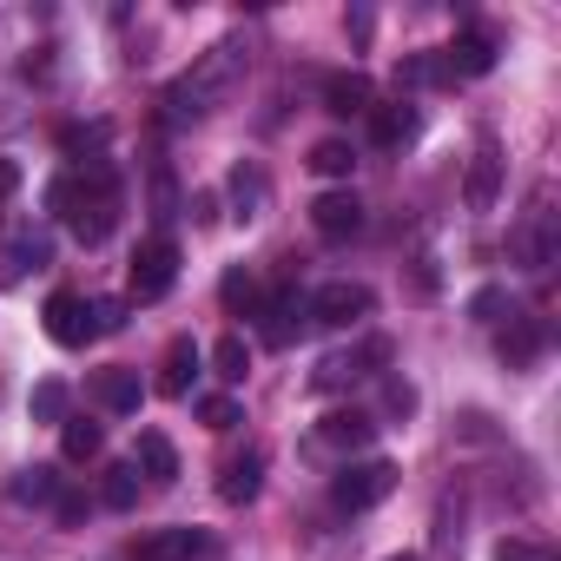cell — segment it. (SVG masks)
I'll use <instances>...</instances> for the list:
<instances>
[{"mask_svg":"<svg viewBox=\"0 0 561 561\" xmlns=\"http://www.w3.org/2000/svg\"><path fill=\"white\" fill-rule=\"evenodd\" d=\"M47 205L67 211V225H73L80 244H100L119 225V179H113V165H93L87 179H54Z\"/></svg>","mask_w":561,"mask_h":561,"instance_id":"cell-1","label":"cell"},{"mask_svg":"<svg viewBox=\"0 0 561 561\" xmlns=\"http://www.w3.org/2000/svg\"><path fill=\"white\" fill-rule=\"evenodd\" d=\"M238 73H244V41H218V47H211L185 80H172V87H165V113H172V119H198V113H211V106L231 93V80H238Z\"/></svg>","mask_w":561,"mask_h":561,"instance_id":"cell-2","label":"cell"},{"mask_svg":"<svg viewBox=\"0 0 561 561\" xmlns=\"http://www.w3.org/2000/svg\"><path fill=\"white\" fill-rule=\"evenodd\" d=\"M390 489H397V462L370 456V462H344V469H337V482H331V502L357 515V508H377Z\"/></svg>","mask_w":561,"mask_h":561,"instance_id":"cell-3","label":"cell"},{"mask_svg":"<svg viewBox=\"0 0 561 561\" xmlns=\"http://www.w3.org/2000/svg\"><path fill=\"white\" fill-rule=\"evenodd\" d=\"M172 285H179V244H172V238H146V244L133 251V298L152 305V298H165Z\"/></svg>","mask_w":561,"mask_h":561,"instance_id":"cell-4","label":"cell"},{"mask_svg":"<svg viewBox=\"0 0 561 561\" xmlns=\"http://www.w3.org/2000/svg\"><path fill=\"white\" fill-rule=\"evenodd\" d=\"M370 285H351V277H337V285H318L311 298H305V311H311V324H357V318H370Z\"/></svg>","mask_w":561,"mask_h":561,"instance_id":"cell-5","label":"cell"},{"mask_svg":"<svg viewBox=\"0 0 561 561\" xmlns=\"http://www.w3.org/2000/svg\"><path fill=\"white\" fill-rule=\"evenodd\" d=\"M47 337H54L60 351H80V344H93V337H100V324H93V305H87L80 291H54V298H47Z\"/></svg>","mask_w":561,"mask_h":561,"instance_id":"cell-6","label":"cell"},{"mask_svg":"<svg viewBox=\"0 0 561 561\" xmlns=\"http://www.w3.org/2000/svg\"><path fill=\"white\" fill-rule=\"evenodd\" d=\"M541 344H548L541 318H528V311H508V324H502V337H495L502 364H508V370H528V364L541 357Z\"/></svg>","mask_w":561,"mask_h":561,"instance_id":"cell-7","label":"cell"},{"mask_svg":"<svg viewBox=\"0 0 561 561\" xmlns=\"http://www.w3.org/2000/svg\"><path fill=\"white\" fill-rule=\"evenodd\" d=\"M311 225H318V238H357L364 231V198L357 192H324L311 205Z\"/></svg>","mask_w":561,"mask_h":561,"instance_id":"cell-8","label":"cell"},{"mask_svg":"<svg viewBox=\"0 0 561 561\" xmlns=\"http://www.w3.org/2000/svg\"><path fill=\"white\" fill-rule=\"evenodd\" d=\"M383 357H390V344H383V337H370L364 351H337V357H324V364L311 370V383H318V390H344V383H357V377H364V364H383Z\"/></svg>","mask_w":561,"mask_h":561,"instance_id":"cell-9","label":"cell"},{"mask_svg":"<svg viewBox=\"0 0 561 561\" xmlns=\"http://www.w3.org/2000/svg\"><path fill=\"white\" fill-rule=\"evenodd\" d=\"M318 443H324V449H351V456H357V449H370V443H377V416H370V410H331V416L318 423Z\"/></svg>","mask_w":561,"mask_h":561,"instance_id":"cell-10","label":"cell"},{"mask_svg":"<svg viewBox=\"0 0 561 561\" xmlns=\"http://www.w3.org/2000/svg\"><path fill=\"white\" fill-rule=\"evenodd\" d=\"M495 73V41L489 34H462L456 47H443V80H482Z\"/></svg>","mask_w":561,"mask_h":561,"instance_id":"cell-11","label":"cell"},{"mask_svg":"<svg viewBox=\"0 0 561 561\" xmlns=\"http://www.w3.org/2000/svg\"><path fill=\"white\" fill-rule=\"evenodd\" d=\"M205 548L198 528H152L146 541H133V561H192Z\"/></svg>","mask_w":561,"mask_h":561,"instance_id":"cell-12","label":"cell"},{"mask_svg":"<svg viewBox=\"0 0 561 561\" xmlns=\"http://www.w3.org/2000/svg\"><path fill=\"white\" fill-rule=\"evenodd\" d=\"M495 192H502V152H495V146H482V152L469 159L462 198H469V211H489V205H495Z\"/></svg>","mask_w":561,"mask_h":561,"instance_id":"cell-13","label":"cell"},{"mask_svg":"<svg viewBox=\"0 0 561 561\" xmlns=\"http://www.w3.org/2000/svg\"><path fill=\"white\" fill-rule=\"evenodd\" d=\"M93 397H100V410L133 416V410L146 403V383H139V370H100V377H93Z\"/></svg>","mask_w":561,"mask_h":561,"instance_id":"cell-14","label":"cell"},{"mask_svg":"<svg viewBox=\"0 0 561 561\" xmlns=\"http://www.w3.org/2000/svg\"><path fill=\"white\" fill-rule=\"evenodd\" d=\"M198 344L192 337H179L172 351H165V364H159V397H192V377H198Z\"/></svg>","mask_w":561,"mask_h":561,"instance_id":"cell-15","label":"cell"},{"mask_svg":"<svg viewBox=\"0 0 561 561\" xmlns=\"http://www.w3.org/2000/svg\"><path fill=\"white\" fill-rule=\"evenodd\" d=\"M370 139L390 146V152L410 146V139H416V106H410V100H397V106H370Z\"/></svg>","mask_w":561,"mask_h":561,"instance_id":"cell-16","label":"cell"},{"mask_svg":"<svg viewBox=\"0 0 561 561\" xmlns=\"http://www.w3.org/2000/svg\"><path fill=\"white\" fill-rule=\"evenodd\" d=\"M257 489H264V456H257V449L231 456V462H225V476H218V495H225V502H251Z\"/></svg>","mask_w":561,"mask_h":561,"instance_id":"cell-17","label":"cell"},{"mask_svg":"<svg viewBox=\"0 0 561 561\" xmlns=\"http://www.w3.org/2000/svg\"><path fill=\"white\" fill-rule=\"evenodd\" d=\"M27 264H34V271H41V264H54V238H47V231H21V238H14V251L0 257V285H14Z\"/></svg>","mask_w":561,"mask_h":561,"instance_id":"cell-18","label":"cell"},{"mask_svg":"<svg viewBox=\"0 0 561 561\" xmlns=\"http://www.w3.org/2000/svg\"><path fill=\"white\" fill-rule=\"evenodd\" d=\"M324 106H331L337 119L370 113V80H364V73H331V80H324Z\"/></svg>","mask_w":561,"mask_h":561,"instance_id":"cell-19","label":"cell"},{"mask_svg":"<svg viewBox=\"0 0 561 561\" xmlns=\"http://www.w3.org/2000/svg\"><path fill=\"white\" fill-rule=\"evenodd\" d=\"M211 377H218V383H244V377H251V344H244L238 331L211 344Z\"/></svg>","mask_w":561,"mask_h":561,"instance_id":"cell-20","label":"cell"},{"mask_svg":"<svg viewBox=\"0 0 561 561\" xmlns=\"http://www.w3.org/2000/svg\"><path fill=\"white\" fill-rule=\"evenodd\" d=\"M14 502H21V508H47V502H60V476H54L47 462L21 469V476H14Z\"/></svg>","mask_w":561,"mask_h":561,"instance_id":"cell-21","label":"cell"},{"mask_svg":"<svg viewBox=\"0 0 561 561\" xmlns=\"http://www.w3.org/2000/svg\"><path fill=\"white\" fill-rule=\"evenodd\" d=\"M231 198H238V218L251 225V218L264 211V198H271V179H264L257 165H238V172H231Z\"/></svg>","mask_w":561,"mask_h":561,"instance_id":"cell-22","label":"cell"},{"mask_svg":"<svg viewBox=\"0 0 561 561\" xmlns=\"http://www.w3.org/2000/svg\"><path fill=\"white\" fill-rule=\"evenodd\" d=\"M100 443H106V430H100V423H87V416L60 423V456H67V462H93V456H100Z\"/></svg>","mask_w":561,"mask_h":561,"instance_id":"cell-23","label":"cell"},{"mask_svg":"<svg viewBox=\"0 0 561 561\" xmlns=\"http://www.w3.org/2000/svg\"><path fill=\"white\" fill-rule=\"evenodd\" d=\"M139 469H146L152 482H172V476H179V449H172L159 430H146V436H139Z\"/></svg>","mask_w":561,"mask_h":561,"instance_id":"cell-24","label":"cell"},{"mask_svg":"<svg viewBox=\"0 0 561 561\" xmlns=\"http://www.w3.org/2000/svg\"><path fill=\"white\" fill-rule=\"evenodd\" d=\"M351 165H357L351 139H318V146H311V172H318V179H351Z\"/></svg>","mask_w":561,"mask_h":561,"instance_id":"cell-25","label":"cell"},{"mask_svg":"<svg viewBox=\"0 0 561 561\" xmlns=\"http://www.w3.org/2000/svg\"><path fill=\"white\" fill-rule=\"evenodd\" d=\"M100 495H106V508H133L139 502V462H113Z\"/></svg>","mask_w":561,"mask_h":561,"instance_id":"cell-26","label":"cell"},{"mask_svg":"<svg viewBox=\"0 0 561 561\" xmlns=\"http://www.w3.org/2000/svg\"><path fill=\"white\" fill-rule=\"evenodd\" d=\"M27 410H34V423H67V383H34V397H27Z\"/></svg>","mask_w":561,"mask_h":561,"instance_id":"cell-27","label":"cell"},{"mask_svg":"<svg viewBox=\"0 0 561 561\" xmlns=\"http://www.w3.org/2000/svg\"><path fill=\"white\" fill-rule=\"evenodd\" d=\"M430 80H443V60H430V54L397 60V87H430Z\"/></svg>","mask_w":561,"mask_h":561,"instance_id":"cell-28","label":"cell"},{"mask_svg":"<svg viewBox=\"0 0 561 561\" xmlns=\"http://www.w3.org/2000/svg\"><path fill=\"white\" fill-rule=\"evenodd\" d=\"M198 416H205V430H231L238 423V403L231 397H198Z\"/></svg>","mask_w":561,"mask_h":561,"instance_id":"cell-29","label":"cell"},{"mask_svg":"<svg viewBox=\"0 0 561 561\" xmlns=\"http://www.w3.org/2000/svg\"><path fill=\"white\" fill-rule=\"evenodd\" d=\"M502 311H508V291H495V285H489V291H476V298H469V318H482V324H495V318H502Z\"/></svg>","mask_w":561,"mask_h":561,"instance_id":"cell-30","label":"cell"},{"mask_svg":"<svg viewBox=\"0 0 561 561\" xmlns=\"http://www.w3.org/2000/svg\"><path fill=\"white\" fill-rule=\"evenodd\" d=\"M410 410H416V390H410L403 377H390V383H383V416H410Z\"/></svg>","mask_w":561,"mask_h":561,"instance_id":"cell-31","label":"cell"},{"mask_svg":"<svg viewBox=\"0 0 561 561\" xmlns=\"http://www.w3.org/2000/svg\"><path fill=\"white\" fill-rule=\"evenodd\" d=\"M93 324H100V337L106 331H126V305L119 298H93Z\"/></svg>","mask_w":561,"mask_h":561,"instance_id":"cell-32","label":"cell"},{"mask_svg":"<svg viewBox=\"0 0 561 561\" xmlns=\"http://www.w3.org/2000/svg\"><path fill=\"white\" fill-rule=\"evenodd\" d=\"M225 305H244V311L257 305V285H251L244 271H225Z\"/></svg>","mask_w":561,"mask_h":561,"instance_id":"cell-33","label":"cell"},{"mask_svg":"<svg viewBox=\"0 0 561 561\" xmlns=\"http://www.w3.org/2000/svg\"><path fill=\"white\" fill-rule=\"evenodd\" d=\"M60 146H67V152H87V146H106V126H67V133H60Z\"/></svg>","mask_w":561,"mask_h":561,"instance_id":"cell-34","label":"cell"},{"mask_svg":"<svg viewBox=\"0 0 561 561\" xmlns=\"http://www.w3.org/2000/svg\"><path fill=\"white\" fill-rule=\"evenodd\" d=\"M21 192V159H0V205Z\"/></svg>","mask_w":561,"mask_h":561,"instance_id":"cell-35","label":"cell"},{"mask_svg":"<svg viewBox=\"0 0 561 561\" xmlns=\"http://www.w3.org/2000/svg\"><path fill=\"white\" fill-rule=\"evenodd\" d=\"M47 54H54V47H41V54H27V60H21V73H27V80H54V60H47Z\"/></svg>","mask_w":561,"mask_h":561,"instance_id":"cell-36","label":"cell"},{"mask_svg":"<svg viewBox=\"0 0 561 561\" xmlns=\"http://www.w3.org/2000/svg\"><path fill=\"white\" fill-rule=\"evenodd\" d=\"M416 291H436V257H416Z\"/></svg>","mask_w":561,"mask_h":561,"instance_id":"cell-37","label":"cell"},{"mask_svg":"<svg viewBox=\"0 0 561 561\" xmlns=\"http://www.w3.org/2000/svg\"><path fill=\"white\" fill-rule=\"evenodd\" d=\"M54 508H60V522H80V515H87V502H80V495H60Z\"/></svg>","mask_w":561,"mask_h":561,"instance_id":"cell-38","label":"cell"},{"mask_svg":"<svg viewBox=\"0 0 561 561\" xmlns=\"http://www.w3.org/2000/svg\"><path fill=\"white\" fill-rule=\"evenodd\" d=\"M502 561H541V554H535L528 541H502Z\"/></svg>","mask_w":561,"mask_h":561,"instance_id":"cell-39","label":"cell"},{"mask_svg":"<svg viewBox=\"0 0 561 561\" xmlns=\"http://www.w3.org/2000/svg\"><path fill=\"white\" fill-rule=\"evenodd\" d=\"M397 561H410V554H397Z\"/></svg>","mask_w":561,"mask_h":561,"instance_id":"cell-40","label":"cell"}]
</instances>
